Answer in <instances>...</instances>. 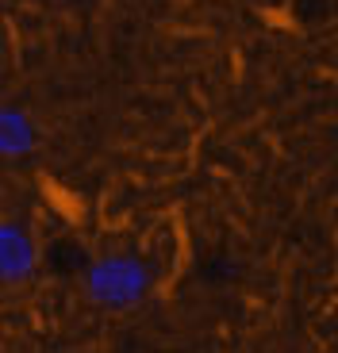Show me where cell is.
Listing matches in <instances>:
<instances>
[{
  "label": "cell",
  "instance_id": "6da1fadb",
  "mask_svg": "<svg viewBox=\"0 0 338 353\" xmlns=\"http://www.w3.org/2000/svg\"><path fill=\"white\" fill-rule=\"evenodd\" d=\"M89 288L100 303H131L143 296L146 288V273L139 261H127V257H112V261H100L89 276Z\"/></svg>",
  "mask_w": 338,
  "mask_h": 353
},
{
  "label": "cell",
  "instance_id": "7a4b0ae2",
  "mask_svg": "<svg viewBox=\"0 0 338 353\" xmlns=\"http://www.w3.org/2000/svg\"><path fill=\"white\" fill-rule=\"evenodd\" d=\"M31 242L23 239V230L16 227H4L0 230V273L8 276H23L31 269Z\"/></svg>",
  "mask_w": 338,
  "mask_h": 353
},
{
  "label": "cell",
  "instance_id": "3957f363",
  "mask_svg": "<svg viewBox=\"0 0 338 353\" xmlns=\"http://www.w3.org/2000/svg\"><path fill=\"white\" fill-rule=\"evenodd\" d=\"M31 146V127L23 115L0 112V154H19Z\"/></svg>",
  "mask_w": 338,
  "mask_h": 353
}]
</instances>
